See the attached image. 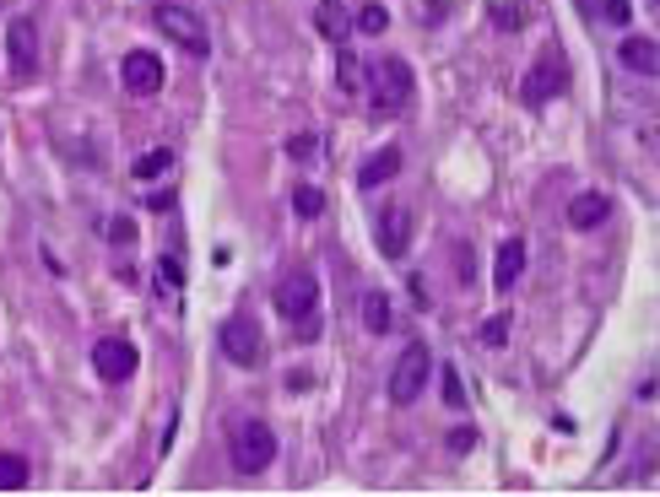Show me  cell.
<instances>
[{"instance_id": "obj_1", "label": "cell", "mask_w": 660, "mask_h": 497, "mask_svg": "<svg viewBox=\"0 0 660 497\" xmlns=\"http://www.w3.org/2000/svg\"><path fill=\"white\" fill-rule=\"evenodd\" d=\"M412 92H417V82H412V65H406L401 55H385V60H374V65H368V98H374V114H385V119L406 114Z\"/></svg>"}, {"instance_id": "obj_2", "label": "cell", "mask_w": 660, "mask_h": 497, "mask_svg": "<svg viewBox=\"0 0 660 497\" xmlns=\"http://www.w3.org/2000/svg\"><path fill=\"white\" fill-rule=\"evenodd\" d=\"M428 379H433V352L422 341H412L401 357H395V368H390V384H385L390 406H417Z\"/></svg>"}, {"instance_id": "obj_3", "label": "cell", "mask_w": 660, "mask_h": 497, "mask_svg": "<svg viewBox=\"0 0 660 497\" xmlns=\"http://www.w3.org/2000/svg\"><path fill=\"white\" fill-rule=\"evenodd\" d=\"M271 460H276V433L260 422V416H249V422L233 427V470H239V476H260Z\"/></svg>"}, {"instance_id": "obj_4", "label": "cell", "mask_w": 660, "mask_h": 497, "mask_svg": "<svg viewBox=\"0 0 660 497\" xmlns=\"http://www.w3.org/2000/svg\"><path fill=\"white\" fill-rule=\"evenodd\" d=\"M152 22H157V28H163L168 38H174L179 49H190V55H206V49H211V38H206V22L195 17L190 6H179V0H157Z\"/></svg>"}, {"instance_id": "obj_5", "label": "cell", "mask_w": 660, "mask_h": 497, "mask_svg": "<svg viewBox=\"0 0 660 497\" xmlns=\"http://www.w3.org/2000/svg\"><path fill=\"white\" fill-rule=\"evenodd\" d=\"M558 92H569V60L558 55V49H547V55H536L531 76H525L520 98L531 103V109H541V103H552Z\"/></svg>"}, {"instance_id": "obj_6", "label": "cell", "mask_w": 660, "mask_h": 497, "mask_svg": "<svg viewBox=\"0 0 660 497\" xmlns=\"http://www.w3.org/2000/svg\"><path fill=\"white\" fill-rule=\"evenodd\" d=\"M271 303H276V314H282L287 325H293V319H314L320 314V281H314L309 271H293L271 292Z\"/></svg>"}, {"instance_id": "obj_7", "label": "cell", "mask_w": 660, "mask_h": 497, "mask_svg": "<svg viewBox=\"0 0 660 497\" xmlns=\"http://www.w3.org/2000/svg\"><path fill=\"white\" fill-rule=\"evenodd\" d=\"M222 352H228V362H239V368H260L266 362V335H260L255 319H222Z\"/></svg>"}, {"instance_id": "obj_8", "label": "cell", "mask_w": 660, "mask_h": 497, "mask_svg": "<svg viewBox=\"0 0 660 497\" xmlns=\"http://www.w3.org/2000/svg\"><path fill=\"white\" fill-rule=\"evenodd\" d=\"M136 362H141V352L130 341H120V335H103V341L92 346V368H98L103 384H125L130 373H136Z\"/></svg>"}, {"instance_id": "obj_9", "label": "cell", "mask_w": 660, "mask_h": 497, "mask_svg": "<svg viewBox=\"0 0 660 497\" xmlns=\"http://www.w3.org/2000/svg\"><path fill=\"white\" fill-rule=\"evenodd\" d=\"M6 60H11V76L28 82L38 71V33H33V17H11L6 28Z\"/></svg>"}, {"instance_id": "obj_10", "label": "cell", "mask_w": 660, "mask_h": 497, "mask_svg": "<svg viewBox=\"0 0 660 497\" xmlns=\"http://www.w3.org/2000/svg\"><path fill=\"white\" fill-rule=\"evenodd\" d=\"M120 82H125V92H136V98H152V92H163V60L147 55V49H130L120 60Z\"/></svg>"}, {"instance_id": "obj_11", "label": "cell", "mask_w": 660, "mask_h": 497, "mask_svg": "<svg viewBox=\"0 0 660 497\" xmlns=\"http://www.w3.org/2000/svg\"><path fill=\"white\" fill-rule=\"evenodd\" d=\"M406 249H412V211L390 206L385 217H379V254H385V260H406Z\"/></svg>"}, {"instance_id": "obj_12", "label": "cell", "mask_w": 660, "mask_h": 497, "mask_svg": "<svg viewBox=\"0 0 660 497\" xmlns=\"http://www.w3.org/2000/svg\"><path fill=\"white\" fill-rule=\"evenodd\" d=\"M606 217H612V200H606L601 190H585V195L569 200V222L579 227V233H596Z\"/></svg>"}, {"instance_id": "obj_13", "label": "cell", "mask_w": 660, "mask_h": 497, "mask_svg": "<svg viewBox=\"0 0 660 497\" xmlns=\"http://www.w3.org/2000/svg\"><path fill=\"white\" fill-rule=\"evenodd\" d=\"M314 28H320L330 44H347L352 38V11L341 6V0H320V6H314Z\"/></svg>"}, {"instance_id": "obj_14", "label": "cell", "mask_w": 660, "mask_h": 497, "mask_svg": "<svg viewBox=\"0 0 660 497\" xmlns=\"http://www.w3.org/2000/svg\"><path fill=\"white\" fill-rule=\"evenodd\" d=\"M395 173H401V152H395V146H385V152H374V157H368V163L358 168V190H379V184L395 179Z\"/></svg>"}, {"instance_id": "obj_15", "label": "cell", "mask_w": 660, "mask_h": 497, "mask_svg": "<svg viewBox=\"0 0 660 497\" xmlns=\"http://www.w3.org/2000/svg\"><path fill=\"white\" fill-rule=\"evenodd\" d=\"M520 276H525V244H520V238H509V244L498 249V260H493V281L509 292Z\"/></svg>"}, {"instance_id": "obj_16", "label": "cell", "mask_w": 660, "mask_h": 497, "mask_svg": "<svg viewBox=\"0 0 660 497\" xmlns=\"http://www.w3.org/2000/svg\"><path fill=\"white\" fill-rule=\"evenodd\" d=\"M617 60H623L628 71H639V76H655V71H660V49H655V38H628Z\"/></svg>"}, {"instance_id": "obj_17", "label": "cell", "mask_w": 660, "mask_h": 497, "mask_svg": "<svg viewBox=\"0 0 660 497\" xmlns=\"http://www.w3.org/2000/svg\"><path fill=\"white\" fill-rule=\"evenodd\" d=\"M395 325V308L385 292H363V330H374V335H385Z\"/></svg>"}, {"instance_id": "obj_18", "label": "cell", "mask_w": 660, "mask_h": 497, "mask_svg": "<svg viewBox=\"0 0 660 497\" xmlns=\"http://www.w3.org/2000/svg\"><path fill=\"white\" fill-rule=\"evenodd\" d=\"M390 28V11L379 6V0H368V6H358V17H352V33H368V38H379Z\"/></svg>"}, {"instance_id": "obj_19", "label": "cell", "mask_w": 660, "mask_h": 497, "mask_svg": "<svg viewBox=\"0 0 660 497\" xmlns=\"http://www.w3.org/2000/svg\"><path fill=\"white\" fill-rule=\"evenodd\" d=\"M28 487V460L22 454H0V492H22Z\"/></svg>"}, {"instance_id": "obj_20", "label": "cell", "mask_w": 660, "mask_h": 497, "mask_svg": "<svg viewBox=\"0 0 660 497\" xmlns=\"http://www.w3.org/2000/svg\"><path fill=\"white\" fill-rule=\"evenodd\" d=\"M336 82H341V92H358L363 87V65H358L352 49H336Z\"/></svg>"}, {"instance_id": "obj_21", "label": "cell", "mask_w": 660, "mask_h": 497, "mask_svg": "<svg viewBox=\"0 0 660 497\" xmlns=\"http://www.w3.org/2000/svg\"><path fill=\"white\" fill-rule=\"evenodd\" d=\"M179 287H184V271H179V260H157V298L168 292V303H179Z\"/></svg>"}, {"instance_id": "obj_22", "label": "cell", "mask_w": 660, "mask_h": 497, "mask_svg": "<svg viewBox=\"0 0 660 497\" xmlns=\"http://www.w3.org/2000/svg\"><path fill=\"white\" fill-rule=\"evenodd\" d=\"M293 211H298V217H320V211H325V190L298 184V190H293Z\"/></svg>"}, {"instance_id": "obj_23", "label": "cell", "mask_w": 660, "mask_h": 497, "mask_svg": "<svg viewBox=\"0 0 660 497\" xmlns=\"http://www.w3.org/2000/svg\"><path fill=\"white\" fill-rule=\"evenodd\" d=\"M287 157H293V163H314V157H320V136H309V130L293 136L287 141Z\"/></svg>"}, {"instance_id": "obj_24", "label": "cell", "mask_w": 660, "mask_h": 497, "mask_svg": "<svg viewBox=\"0 0 660 497\" xmlns=\"http://www.w3.org/2000/svg\"><path fill=\"white\" fill-rule=\"evenodd\" d=\"M168 163H174L168 152H147V157H136V179H157V173H168Z\"/></svg>"}, {"instance_id": "obj_25", "label": "cell", "mask_w": 660, "mask_h": 497, "mask_svg": "<svg viewBox=\"0 0 660 497\" xmlns=\"http://www.w3.org/2000/svg\"><path fill=\"white\" fill-rule=\"evenodd\" d=\"M482 341L487 346H504L509 341V314H493V319H487V325H482Z\"/></svg>"}, {"instance_id": "obj_26", "label": "cell", "mask_w": 660, "mask_h": 497, "mask_svg": "<svg viewBox=\"0 0 660 497\" xmlns=\"http://www.w3.org/2000/svg\"><path fill=\"white\" fill-rule=\"evenodd\" d=\"M601 11H606V22H617V28H628V22H633L628 0H601Z\"/></svg>"}, {"instance_id": "obj_27", "label": "cell", "mask_w": 660, "mask_h": 497, "mask_svg": "<svg viewBox=\"0 0 660 497\" xmlns=\"http://www.w3.org/2000/svg\"><path fill=\"white\" fill-rule=\"evenodd\" d=\"M109 238H114V244H136V222H130V217H114L109 222Z\"/></svg>"}, {"instance_id": "obj_28", "label": "cell", "mask_w": 660, "mask_h": 497, "mask_svg": "<svg viewBox=\"0 0 660 497\" xmlns=\"http://www.w3.org/2000/svg\"><path fill=\"white\" fill-rule=\"evenodd\" d=\"M444 400H450V406L460 411V406H466V395H460V373L450 368V373H444Z\"/></svg>"}, {"instance_id": "obj_29", "label": "cell", "mask_w": 660, "mask_h": 497, "mask_svg": "<svg viewBox=\"0 0 660 497\" xmlns=\"http://www.w3.org/2000/svg\"><path fill=\"white\" fill-rule=\"evenodd\" d=\"M520 22H525V17H520V6H514V11H509V6H498V28H520Z\"/></svg>"}, {"instance_id": "obj_30", "label": "cell", "mask_w": 660, "mask_h": 497, "mask_svg": "<svg viewBox=\"0 0 660 497\" xmlns=\"http://www.w3.org/2000/svg\"><path fill=\"white\" fill-rule=\"evenodd\" d=\"M471 443H477V433H471V427H466V433H450V449H460V454H466Z\"/></svg>"}]
</instances>
